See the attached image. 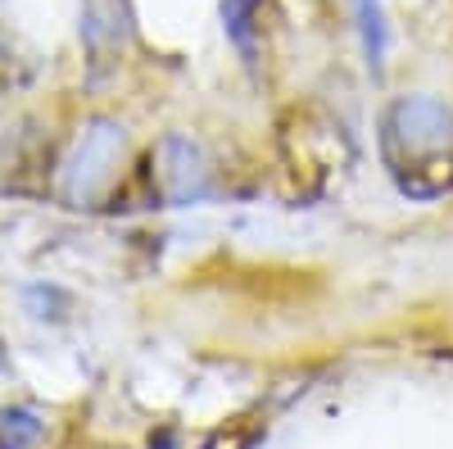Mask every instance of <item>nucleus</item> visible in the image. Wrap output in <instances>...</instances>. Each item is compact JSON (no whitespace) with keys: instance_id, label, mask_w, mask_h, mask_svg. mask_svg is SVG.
Returning a JSON list of instances; mask_svg holds the SVG:
<instances>
[{"instance_id":"obj_4","label":"nucleus","mask_w":453,"mask_h":449,"mask_svg":"<svg viewBox=\"0 0 453 449\" xmlns=\"http://www.w3.org/2000/svg\"><path fill=\"white\" fill-rule=\"evenodd\" d=\"M0 431H5V449H23L27 440H36L42 422L32 414H23V408H14V414H0Z\"/></svg>"},{"instance_id":"obj_2","label":"nucleus","mask_w":453,"mask_h":449,"mask_svg":"<svg viewBox=\"0 0 453 449\" xmlns=\"http://www.w3.org/2000/svg\"><path fill=\"white\" fill-rule=\"evenodd\" d=\"M354 14H358V32H363V55H367V68H372V73H381V64H386V46H390L381 0H354Z\"/></svg>"},{"instance_id":"obj_1","label":"nucleus","mask_w":453,"mask_h":449,"mask_svg":"<svg viewBox=\"0 0 453 449\" xmlns=\"http://www.w3.org/2000/svg\"><path fill=\"white\" fill-rule=\"evenodd\" d=\"M386 141L403 145L408 155H435L453 141V109L435 96H408L390 109L386 119Z\"/></svg>"},{"instance_id":"obj_3","label":"nucleus","mask_w":453,"mask_h":449,"mask_svg":"<svg viewBox=\"0 0 453 449\" xmlns=\"http://www.w3.org/2000/svg\"><path fill=\"white\" fill-rule=\"evenodd\" d=\"M254 10H258V0H222L226 42H232L245 59H254Z\"/></svg>"}]
</instances>
